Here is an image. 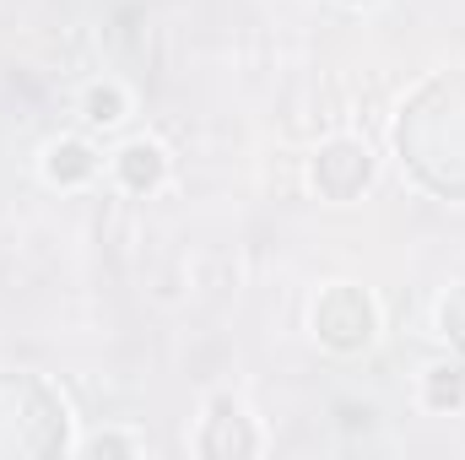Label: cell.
Wrapping results in <instances>:
<instances>
[{
	"instance_id": "cell-1",
	"label": "cell",
	"mask_w": 465,
	"mask_h": 460,
	"mask_svg": "<svg viewBox=\"0 0 465 460\" xmlns=\"http://www.w3.org/2000/svg\"><path fill=\"white\" fill-rule=\"evenodd\" d=\"M401 157L417 179L450 201H465V71L433 76L395 125Z\"/></svg>"
},
{
	"instance_id": "cell-2",
	"label": "cell",
	"mask_w": 465,
	"mask_h": 460,
	"mask_svg": "<svg viewBox=\"0 0 465 460\" xmlns=\"http://www.w3.org/2000/svg\"><path fill=\"white\" fill-rule=\"evenodd\" d=\"M65 450V401L38 374H0V460Z\"/></svg>"
},
{
	"instance_id": "cell-3",
	"label": "cell",
	"mask_w": 465,
	"mask_h": 460,
	"mask_svg": "<svg viewBox=\"0 0 465 460\" xmlns=\"http://www.w3.org/2000/svg\"><path fill=\"white\" fill-rule=\"evenodd\" d=\"M314 331L320 342L336 346V352H357V346L373 342V298L351 282H336L320 304H314Z\"/></svg>"
},
{
	"instance_id": "cell-4",
	"label": "cell",
	"mask_w": 465,
	"mask_h": 460,
	"mask_svg": "<svg viewBox=\"0 0 465 460\" xmlns=\"http://www.w3.org/2000/svg\"><path fill=\"white\" fill-rule=\"evenodd\" d=\"M368 179H373V157H368L362 141H331V146L314 157V185H320V195H331V201H351Z\"/></svg>"
},
{
	"instance_id": "cell-5",
	"label": "cell",
	"mask_w": 465,
	"mask_h": 460,
	"mask_svg": "<svg viewBox=\"0 0 465 460\" xmlns=\"http://www.w3.org/2000/svg\"><path fill=\"white\" fill-rule=\"evenodd\" d=\"M260 450V434L249 428V417H243V406L238 401H212V412H206V428H201V455H254Z\"/></svg>"
},
{
	"instance_id": "cell-6",
	"label": "cell",
	"mask_w": 465,
	"mask_h": 460,
	"mask_svg": "<svg viewBox=\"0 0 465 460\" xmlns=\"http://www.w3.org/2000/svg\"><path fill=\"white\" fill-rule=\"evenodd\" d=\"M114 168H119V179H124V190L146 195V190H157V185H163L168 157H163V146H157V141H130V146L114 157Z\"/></svg>"
},
{
	"instance_id": "cell-7",
	"label": "cell",
	"mask_w": 465,
	"mask_h": 460,
	"mask_svg": "<svg viewBox=\"0 0 465 460\" xmlns=\"http://www.w3.org/2000/svg\"><path fill=\"white\" fill-rule=\"evenodd\" d=\"M44 168H49V179H54V185H82V179H93V174H98V157H93V146H87V141H54Z\"/></svg>"
},
{
	"instance_id": "cell-8",
	"label": "cell",
	"mask_w": 465,
	"mask_h": 460,
	"mask_svg": "<svg viewBox=\"0 0 465 460\" xmlns=\"http://www.w3.org/2000/svg\"><path fill=\"white\" fill-rule=\"evenodd\" d=\"M465 401V374L460 368H433L428 374V406L444 412V406H460Z\"/></svg>"
},
{
	"instance_id": "cell-9",
	"label": "cell",
	"mask_w": 465,
	"mask_h": 460,
	"mask_svg": "<svg viewBox=\"0 0 465 460\" xmlns=\"http://www.w3.org/2000/svg\"><path fill=\"white\" fill-rule=\"evenodd\" d=\"M87 119H93V125H119V119H124V93H119L114 82L87 93Z\"/></svg>"
},
{
	"instance_id": "cell-10",
	"label": "cell",
	"mask_w": 465,
	"mask_h": 460,
	"mask_svg": "<svg viewBox=\"0 0 465 460\" xmlns=\"http://www.w3.org/2000/svg\"><path fill=\"white\" fill-rule=\"evenodd\" d=\"M439 325H444V336L465 352V287H455V293L439 304Z\"/></svg>"
},
{
	"instance_id": "cell-11",
	"label": "cell",
	"mask_w": 465,
	"mask_h": 460,
	"mask_svg": "<svg viewBox=\"0 0 465 460\" xmlns=\"http://www.w3.org/2000/svg\"><path fill=\"white\" fill-rule=\"evenodd\" d=\"M104 450H124V455H130L135 445H130V439H114V434H98V439H87V455H104Z\"/></svg>"
},
{
	"instance_id": "cell-12",
	"label": "cell",
	"mask_w": 465,
	"mask_h": 460,
	"mask_svg": "<svg viewBox=\"0 0 465 460\" xmlns=\"http://www.w3.org/2000/svg\"><path fill=\"white\" fill-rule=\"evenodd\" d=\"M347 5H368V0H347Z\"/></svg>"
}]
</instances>
